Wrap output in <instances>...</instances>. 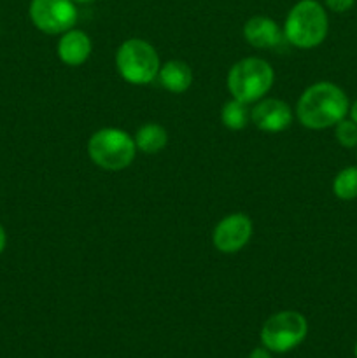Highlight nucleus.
<instances>
[{
    "label": "nucleus",
    "mask_w": 357,
    "mask_h": 358,
    "mask_svg": "<svg viewBox=\"0 0 357 358\" xmlns=\"http://www.w3.org/2000/svg\"><path fill=\"white\" fill-rule=\"evenodd\" d=\"M349 110L350 101L345 91L328 80L307 87L296 103L298 121L308 129L335 128Z\"/></svg>",
    "instance_id": "nucleus-1"
},
{
    "label": "nucleus",
    "mask_w": 357,
    "mask_h": 358,
    "mask_svg": "<svg viewBox=\"0 0 357 358\" xmlns=\"http://www.w3.org/2000/svg\"><path fill=\"white\" fill-rule=\"evenodd\" d=\"M329 17L317 0H300L284 23V37L300 49H314L326 41Z\"/></svg>",
    "instance_id": "nucleus-2"
},
{
    "label": "nucleus",
    "mask_w": 357,
    "mask_h": 358,
    "mask_svg": "<svg viewBox=\"0 0 357 358\" xmlns=\"http://www.w3.org/2000/svg\"><path fill=\"white\" fill-rule=\"evenodd\" d=\"M275 72L262 58H244L234 63L227 73V91L234 100L254 103L272 90Z\"/></svg>",
    "instance_id": "nucleus-3"
},
{
    "label": "nucleus",
    "mask_w": 357,
    "mask_h": 358,
    "mask_svg": "<svg viewBox=\"0 0 357 358\" xmlns=\"http://www.w3.org/2000/svg\"><path fill=\"white\" fill-rule=\"evenodd\" d=\"M90 159L107 171H121L133 163L136 143L133 136L118 128H104L93 133L88 142Z\"/></svg>",
    "instance_id": "nucleus-4"
},
{
    "label": "nucleus",
    "mask_w": 357,
    "mask_h": 358,
    "mask_svg": "<svg viewBox=\"0 0 357 358\" xmlns=\"http://www.w3.org/2000/svg\"><path fill=\"white\" fill-rule=\"evenodd\" d=\"M115 66L126 83L144 86L156 79L161 63L154 45L144 38H128L115 52Z\"/></svg>",
    "instance_id": "nucleus-5"
},
{
    "label": "nucleus",
    "mask_w": 357,
    "mask_h": 358,
    "mask_svg": "<svg viewBox=\"0 0 357 358\" xmlns=\"http://www.w3.org/2000/svg\"><path fill=\"white\" fill-rule=\"evenodd\" d=\"M308 334V322L300 311H279L261 327V343L272 353H286L300 346Z\"/></svg>",
    "instance_id": "nucleus-6"
},
{
    "label": "nucleus",
    "mask_w": 357,
    "mask_h": 358,
    "mask_svg": "<svg viewBox=\"0 0 357 358\" xmlns=\"http://www.w3.org/2000/svg\"><path fill=\"white\" fill-rule=\"evenodd\" d=\"M77 7L74 0H31L30 20L48 35H62L77 23Z\"/></svg>",
    "instance_id": "nucleus-7"
},
{
    "label": "nucleus",
    "mask_w": 357,
    "mask_h": 358,
    "mask_svg": "<svg viewBox=\"0 0 357 358\" xmlns=\"http://www.w3.org/2000/svg\"><path fill=\"white\" fill-rule=\"evenodd\" d=\"M252 238V220L245 213H231L216 226L214 247L223 254H237Z\"/></svg>",
    "instance_id": "nucleus-8"
},
{
    "label": "nucleus",
    "mask_w": 357,
    "mask_h": 358,
    "mask_svg": "<svg viewBox=\"0 0 357 358\" xmlns=\"http://www.w3.org/2000/svg\"><path fill=\"white\" fill-rule=\"evenodd\" d=\"M251 121L261 131L280 133L286 131L293 122V110L279 98H262L251 110Z\"/></svg>",
    "instance_id": "nucleus-9"
},
{
    "label": "nucleus",
    "mask_w": 357,
    "mask_h": 358,
    "mask_svg": "<svg viewBox=\"0 0 357 358\" xmlns=\"http://www.w3.org/2000/svg\"><path fill=\"white\" fill-rule=\"evenodd\" d=\"M93 51V42L90 35L83 30H72L62 34L58 41V56L65 65L79 66L88 62Z\"/></svg>",
    "instance_id": "nucleus-10"
},
{
    "label": "nucleus",
    "mask_w": 357,
    "mask_h": 358,
    "mask_svg": "<svg viewBox=\"0 0 357 358\" xmlns=\"http://www.w3.org/2000/svg\"><path fill=\"white\" fill-rule=\"evenodd\" d=\"M279 24L268 16H252L244 24V38L255 49H272L282 42Z\"/></svg>",
    "instance_id": "nucleus-11"
},
{
    "label": "nucleus",
    "mask_w": 357,
    "mask_h": 358,
    "mask_svg": "<svg viewBox=\"0 0 357 358\" xmlns=\"http://www.w3.org/2000/svg\"><path fill=\"white\" fill-rule=\"evenodd\" d=\"M158 79H160L161 86L168 90L170 93L181 94L191 87L192 84V70L191 66L181 59H172L161 65L160 72H158Z\"/></svg>",
    "instance_id": "nucleus-12"
},
{
    "label": "nucleus",
    "mask_w": 357,
    "mask_h": 358,
    "mask_svg": "<svg viewBox=\"0 0 357 358\" xmlns=\"http://www.w3.org/2000/svg\"><path fill=\"white\" fill-rule=\"evenodd\" d=\"M133 138H135L136 149L142 150L144 154H158L167 147L168 133L158 122H147V124L140 126Z\"/></svg>",
    "instance_id": "nucleus-13"
},
{
    "label": "nucleus",
    "mask_w": 357,
    "mask_h": 358,
    "mask_svg": "<svg viewBox=\"0 0 357 358\" xmlns=\"http://www.w3.org/2000/svg\"><path fill=\"white\" fill-rule=\"evenodd\" d=\"M248 119H251V112H248L247 103L234 100V98L227 101L223 110H220V121L227 129H233V131L244 129L247 126Z\"/></svg>",
    "instance_id": "nucleus-14"
},
{
    "label": "nucleus",
    "mask_w": 357,
    "mask_h": 358,
    "mask_svg": "<svg viewBox=\"0 0 357 358\" xmlns=\"http://www.w3.org/2000/svg\"><path fill=\"white\" fill-rule=\"evenodd\" d=\"M332 192L342 201L357 198V166L343 168L332 180Z\"/></svg>",
    "instance_id": "nucleus-15"
},
{
    "label": "nucleus",
    "mask_w": 357,
    "mask_h": 358,
    "mask_svg": "<svg viewBox=\"0 0 357 358\" xmlns=\"http://www.w3.org/2000/svg\"><path fill=\"white\" fill-rule=\"evenodd\" d=\"M335 136L336 142L345 149H356L357 147V122L352 119H342L338 124L335 126Z\"/></svg>",
    "instance_id": "nucleus-16"
},
{
    "label": "nucleus",
    "mask_w": 357,
    "mask_h": 358,
    "mask_svg": "<svg viewBox=\"0 0 357 358\" xmlns=\"http://www.w3.org/2000/svg\"><path fill=\"white\" fill-rule=\"evenodd\" d=\"M326 7L332 13H346L354 7L356 0H324Z\"/></svg>",
    "instance_id": "nucleus-17"
},
{
    "label": "nucleus",
    "mask_w": 357,
    "mask_h": 358,
    "mask_svg": "<svg viewBox=\"0 0 357 358\" xmlns=\"http://www.w3.org/2000/svg\"><path fill=\"white\" fill-rule=\"evenodd\" d=\"M247 358H273V357L270 350H266L265 346H259V348L252 350V353Z\"/></svg>",
    "instance_id": "nucleus-18"
},
{
    "label": "nucleus",
    "mask_w": 357,
    "mask_h": 358,
    "mask_svg": "<svg viewBox=\"0 0 357 358\" xmlns=\"http://www.w3.org/2000/svg\"><path fill=\"white\" fill-rule=\"evenodd\" d=\"M6 245H7V234H6V229H4V227L0 226V254H2V252L6 250Z\"/></svg>",
    "instance_id": "nucleus-19"
},
{
    "label": "nucleus",
    "mask_w": 357,
    "mask_h": 358,
    "mask_svg": "<svg viewBox=\"0 0 357 358\" xmlns=\"http://www.w3.org/2000/svg\"><path fill=\"white\" fill-rule=\"evenodd\" d=\"M349 114H350V119H352L354 122H357V100L354 101L352 105H350V110H349Z\"/></svg>",
    "instance_id": "nucleus-20"
},
{
    "label": "nucleus",
    "mask_w": 357,
    "mask_h": 358,
    "mask_svg": "<svg viewBox=\"0 0 357 358\" xmlns=\"http://www.w3.org/2000/svg\"><path fill=\"white\" fill-rule=\"evenodd\" d=\"M76 3H90V2H94V0H74Z\"/></svg>",
    "instance_id": "nucleus-21"
},
{
    "label": "nucleus",
    "mask_w": 357,
    "mask_h": 358,
    "mask_svg": "<svg viewBox=\"0 0 357 358\" xmlns=\"http://www.w3.org/2000/svg\"><path fill=\"white\" fill-rule=\"evenodd\" d=\"M354 357L357 358V341H356V346H354Z\"/></svg>",
    "instance_id": "nucleus-22"
}]
</instances>
